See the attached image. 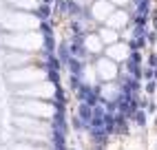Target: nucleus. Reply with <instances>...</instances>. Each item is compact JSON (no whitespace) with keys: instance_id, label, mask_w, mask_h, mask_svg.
Listing matches in <instances>:
<instances>
[{"instance_id":"obj_12","label":"nucleus","mask_w":157,"mask_h":150,"mask_svg":"<svg viewBox=\"0 0 157 150\" xmlns=\"http://www.w3.org/2000/svg\"><path fill=\"white\" fill-rule=\"evenodd\" d=\"M11 5L16 7H22V9H36L38 7V0H9Z\"/></svg>"},{"instance_id":"obj_3","label":"nucleus","mask_w":157,"mask_h":150,"mask_svg":"<svg viewBox=\"0 0 157 150\" xmlns=\"http://www.w3.org/2000/svg\"><path fill=\"white\" fill-rule=\"evenodd\" d=\"M16 108L18 111H22L31 117H51L53 115V106L51 104H44V102H18L16 104Z\"/></svg>"},{"instance_id":"obj_16","label":"nucleus","mask_w":157,"mask_h":150,"mask_svg":"<svg viewBox=\"0 0 157 150\" xmlns=\"http://www.w3.org/2000/svg\"><path fill=\"white\" fill-rule=\"evenodd\" d=\"M84 77H86V82H93V71H91V69L86 71V75H84Z\"/></svg>"},{"instance_id":"obj_9","label":"nucleus","mask_w":157,"mask_h":150,"mask_svg":"<svg viewBox=\"0 0 157 150\" xmlns=\"http://www.w3.org/2000/svg\"><path fill=\"white\" fill-rule=\"evenodd\" d=\"M126 55H128V47L126 44H113L109 47V58L113 60V62H120V60H126Z\"/></svg>"},{"instance_id":"obj_1","label":"nucleus","mask_w":157,"mask_h":150,"mask_svg":"<svg viewBox=\"0 0 157 150\" xmlns=\"http://www.w3.org/2000/svg\"><path fill=\"white\" fill-rule=\"evenodd\" d=\"M5 42L9 47H16V49H40L42 47V38H40V33H36V31H22V33H16V36H7Z\"/></svg>"},{"instance_id":"obj_11","label":"nucleus","mask_w":157,"mask_h":150,"mask_svg":"<svg viewBox=\"0 0 157 150\" xmlns=\"http://www.w3.org/2000/svg\"><path fill=\"white\" fill-rule=\"evenodd\" d=\"M100 38L106 42V44H113V42L117 40V29H111V27H109V29H104L102 33H100Z\"/></svg>"},{"instance_id":"obj_4","label":"nucleus","mask_w":157,"mask_h":150,"mask_svg":"<svg viewBox=\"0 0 157 150\" xmlns=\"http://www.w3.org/2000/svg\"><path fill=\"white\" fill-rule=\"evenodd\" d=\"M53 84H49V82H31L29 86H25L22 91H18L20 95H29V97H51L53 95Z\"/></svg>"},{"instance_id":"obj_13","label":"nucleus","mask_w":157,"mask_h":150,"mask_svg":"<svg viewBox=\"0 0 157 150\" xmlns=\"http://www.w3.org/2000/svg\"><path fill=\"white\" fill-rule=\"evenodd\" d=\"M100 47H102V44H100V38H98V36H89V38H86V49H89V51L98 53Z\"/></svg>"},{"instance_id":"obj_17","label":"nucleus","mask_w":157,"mask_h":150,"mask_svg":"<svg viewBox=\"0 0 157 150\" xmlns=\"http://www.w3.org/2000/svg\"><path fill=\"white\" fill-rule=\"evenodd\" d=\"M111 2H113V5H126L128 0H111Z\"/></svg>"},{"instance_id":"obj_15","label":"nucleus","mask_w":157,"mask_h":150,"mask_svg":"<svg viewBox=\"0 0 157 150\" xmlns=\"http://www.w3.org/2000/svg\"><path fill=\"white\" fill-rule=\"evenodd\" d=\"M11 150H40V148H31V146H22V144H16Z\"/></svg>"},{"instance_id":"obj_5","label":"nucleus","mask_w":157,"mask_h":150,"mask_svg":"<svg viewBox=\"0 0 157 150\" xmlns=\"http://www.w3.org/2000/svg\"><path fill=\"white\" fill-rule=\"evenodd\" d=\"M42 77H44V73L40 71V69H20V71H13L11 75H9V80L16 82V84H22V82H27V84L40 82Z\"/></svg>"},{"instance_id":"obj_10","label":"nucleus","mask_w":157,"mask_h":150,"mask_svg":"<svg viewBox=\"0 0 157 150\" xmlns=\"http://www.w3.org/2000/svg\"><path fill=\"white\" fill-rule=\"evenodd\" d=\"M106 22H109V27L111 29H122V27H126V22H128V16L126 13H124V11H117V13H111V18L106 20Z\"/></svg>"},{"instance_id":"obj_2","label":"nucleus","mask_w":157,"mask_h":150,"mask_svg":"<svg viewBox=\"0 0 157 150\" xmlns=\"http://www.w3.org/2000/svg\"><path fill=\"white\" fill-rule=\"evenodd\" d=\"M2 24L13 31H29V29L38 27V18L29 16V13H7L2 18Z\"/></svg>"},{"instance_id":"obj_14","label":"nucleus","mask_w":157,"mask_h":150,"mask_svg":"<svg viewBox=\"0 0 157 150\" xmlns=\"http://www.w3.org/2000/svg\"><path fill=\"white\" fill-rule=\"evenodd\" d=\"M115 91H117V88H113V86H104V97H115Z\"/></svg>"},{"instance_id":"obj_7","label":"nucleus","mask_w":157,"mask_h":150,"mask_svg":"<svg viewBox=\"0 0 157 150\" xmlns=\"http://www.w3.org/2000/svg\"><path fill=\"white\" fill-rule=\"evenodd\" d=\"M115 73H117V69H115V62L113 60H100L98 62V75L102 80H113L115 77Z\"/></svg>"},{"instance_id":"obj_8","label":"nucleus","mask_w":157,"mask_h":150,"mask_svg":"<svg viewBox=\"0 0 157 150\" xmlns=\"http://www.w3.org/2000/svg\"><path fill=\"white\" fill-rule=\"evenodd\" d=\"M16 124L22 128V130H40V133H44V130H47V126H44L42 122L33 119V117H18Z\"/></svg>"},{"instance_id":"obj_6","label":"nucleus","mask_w":157,"mask_h":150,"mask_svg":"<svg viewBox=\"0 0 157 150\" xmlns=\"http://www.w3.org/2000/svg\"><path fill=\"white\" fill-rule=\"evenodd\" d=\"M111 13H113V2L111 0H98V2L93 5V16H95V20H100V22H106L111 18Z\"/></svg>"}]
</instances>
